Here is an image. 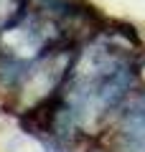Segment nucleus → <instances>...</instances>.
<instances>
[{"mask_svg":"<svg viewBox=\"0 0 145 152\" xmlns=\"http://www.w3.org/2000/svg\"><path fill=\"white\" fill-rule=\"evenodd\" d=\"M115 152H145V91L138 94L120 117Z\"/></svg>","mask_w":145,"mask_h":152,"instance_id":"nucleus-1","label":"nucleus"},{"mask_svg":"<svg viewBox=\"0 0 145 152\" xmlns=\"http://www.w3.org/2000/svg\"><path fill=\"white\" fill-rule=\"evenodd\" d=\"M28 8V0H0V36L23 18Z\"/></svg>","mask_w":145,"mask_h":152,"instance_id":"nucleus-2","label":"nucleus"}]
</instances>
